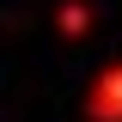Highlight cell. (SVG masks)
Returning <instances> with one entry per match:
<instances>
[{"instance_id":"cell-1","label":"cell","mask_w":122,"mask_h":122,"mask_svg":"<svg viewBox=\"0 0 122 122\" xmlns=\"http://www.w3.org/2000/svg\"><path fill=\"white\" fill-rule=\"evenodd\" d=\"M79 116H86V122H122V55H116V61H104V67L92 73Z\"/></svg>"},{"instance_id":"cell-2","label":"cell","mask_w":122,"mask_h":122,"mask_svg":"<svg viewBox=\"0 0 122 122\" xmlns=\"http://www.w3.org/2000/svg\"><path fill=\"white\" fill-rule=\"evenodd\" d=\"M55 30L67 37V43H79V37L92 30V0H61L55 6Z\"/></svg>"}]
</instances>
